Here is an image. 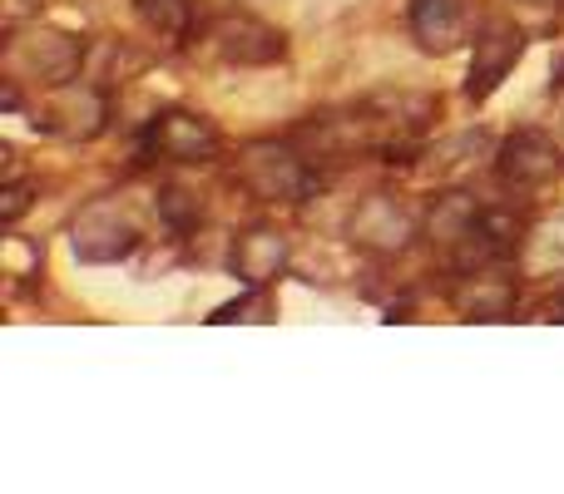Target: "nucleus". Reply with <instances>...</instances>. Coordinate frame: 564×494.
<instances>
[{
  "label": "nucleus",
  "instance_id": "7ed1b4c3",
  "mask_svg": "<svg viewBox=\"0 0 564 494\" xmlns=\"http://www.w3.org/2000/svg\"><path fill=\"white\" fill-rule=\"evenodd\" d=\"M198 40H204L208 55L238 69H268L278 59H288V35L268 20L248 15V10H218L214 20L198 25Z\"/></svg>",
  "mask_w": 564,
  "mask_h": 494
},
{
  "label": "nucleus",
  "instance_id": "20e7f679",
  "mask_svg": "<svg viewBox=\"0 0 564 494\" xmlns=\"http://www.w3.org/2000/svg\"><path fill=\"white\" fill-rule=\"evenodd\" d=\"M139 149L159 164H214L224 154V129L198 109H159L144 124Z\"/></svg>",
  "mask_w": 564,
  "mask_h": 494
},
{
  "label": "nucleus",
  "instance_id": "f8f14e48",
  "mask_svg": "<svg viewBox=\"0 0 564 494\" xmlns=\"http://www.w3.org/2000/svg\"><path fill=\"white\" fill-rule=\"evenodd\" d=\"M516 301H520L516 282L500 277L496 267L466 272V277L456 282V292H451V307L466 321H506V317H516Z\"/></svg>",
  "mask_w": 564,
  "mask_h": 494
},
{
  "label": "nucleus",
  "instance_id": "dca6fc26",
  "mask_svg": "<svg viewBox=\"0 0 564 494\" xmlns=\"http://www.w3.org/2000/svg\"><path fill=\"white\" fill-rule=\"evenodd\" d=\"M278 317V301H273V292L268 287H248L238 301H228V307H218L214 317V327H228V321H273Z\"/></svg>",
  "mask_w": 564,
  "mask_h": 494
},
{
  "label": "nucleus",
  "instance_id": "2eb2a0df",
  "mask_svg": "<svg viewBox=\"0 0 564 494\" xmlns=\"http://www.w3.org/2000/svg\"><path fill=\"white\" fill-rule=\"evenodd\" d=\"M476 198H466V194H446V198H436V208H431V218H426V233H431V243H441V252H451L460 243V233L470 228V218H476Z\"/></svg>",
  "mask_w": 564,
  "mask_h": 494
},
{
  "label": "nucleus",
  "instance_id": "39448f33",
  "mask_svg": "<svg viewBox=\"0 0 564 494\" xmlns=\"http://www.w3.org/2000/svg\"><path fill=\"white\" fill-rule=\"evenodd\" d=\"M30 124L55 139H69V144H89V139H99L109 129V95L99 85H85V79L40 89Z\"/></svg>",
  "mask_w": 564,
  "mask_h": 494
},
{
  "label": "nucleus",
  "instance_id": "0eeeda50",
  "mask_svg": "<svg viewBox=\"0 0 564 494\" xmlns=\"http://www.w3.org/2000/svg\"><path fill=\"white\" fill-rule=\"evenodd\" d=\"M525 59V25L506 15H490L476 30V50H470V69H466V99L470 105H486L510 75Z\"/></svg>",
  "mask_w": 564,
  "mask_h": 494
},
{
  "label": "nucleus",
  "instance_id": "f03ea898",
  "mask_svg": "<svg viewBox=\"0 0 564 494\" xmlns=\"http://www.w3.org/2000/svg\"><path fill=\"white\" fill-rule=\"evenodd\" d=\"M234 174H238V184H243V194L268 208H297V204H307L312 188H317V164H312L292 139L288 144H278V139L248 144L243 154H238Z\"/></svg>",
  "mask_w": 564,
  "mask_h": 494
},
{
  "label": "nucleus",
  "instance_id": "423d86ee",
  "mask_svg": "<svg viewBox=\"0 0 564 494\" xmlns=\"http://www.w3.org/2000/svg\"><path fill=\"white\" fill-rule=\"evenodd\" d=\"M347 238H351V248L371 252V257H401L421 238V218L397 194H367L351 208Z\"/></svg>",
  "mask_w": 564,
  "mask_h": 494
},
{
  "label": "nucleus",
  "instance_id": "4468645a",
  "mask_svg": "<svg viewBox=\"0 0 564 494\" xmlns=\"http://www.w3.org/2000/svg\"><path fill=\"white\" fill-rule=\"evenodd\" d=\"M134 15L139 25L164 40L198 35V0H134Z\"/></svg>",
  "mask_w": 564,
  "mask_h": 494
},
{
  "label": "nucleus",
  "instance_id": "9b49d317",
  "mask_svg": "<svg viewBox=\"0 0 564 494\" xmlns=\"http://www.w3.org/2000/svg\"><path fill=\"white\" fill-rule=\"evenodd\" d=\"M292 262V238L282 233L278 223H253L234 238L228 248V267L243 287H273V282L288 272Z\"/></svg>",
  "mask_w": 564,
  "mask_h": 494
},
{
  "label": "nucleus",
  "instance_id": "1a4fd4ad",
  "mask_svg": "<svg viewBox=\"0 0 564 494\" xmlns=\"http://www.w3.org/2000/svg\"><path fill=\"white\" fill-rule=\"evenodd\" d=\"M525 248V218L510 213V208H476L470 228L460 233V243L446 252L451 267L466 277V272H486V267H500L506 257Z\"/></svg>",
  "mask_w": 564,
  "mask_h": 494
},
{
  "label": "nucleus",
  "instance_id": "9d476101",
  "mask_svg": "<svg viewBox=\"0 0 564 494\" xmlns=\"http://www.w3.org/2000/svg\"><path fill=\"white\" fill-rule=\"evenodd\" d=\"M564 174V149L540 129H516L496 149V178L510 194H540Z\"/></svg>",
  "mask_w": 564,
  "mask_h": 494
},
{
  "label": "nucleus",
  "instance_id": "f3484780",
  "mask_svg": "<svg viewBox=\"0 0 564 494\" xmlns=\"http://www.w3.org/2000/svg\"><path fill=\"white\" fill-rule=\"evenodd\" d=\"M525 257H530V267L535 272H564V218L545 223L535 238H530Z\"/></svg>",
  "mask_w": 564,
  "mask_h": 494
},
{
  "label": "nucleus",
  "instance_id": "a211bd4d",
  "mask_svg": "<svg viewBox=\"0 0 564 494\" xmlns=\"http://www.w3.org/2000/svg\"><path fill=\"white\" fill-rule=\"evenodd\" d=\"M159 218H164L174 233H188V228L204 218V204H198L194 194H184V188H164V194H159Z\"/></svg>",
  "mask_w": 564,
  "mask_h": 494
},
{
  "label": "nucleus",
  "instance_id": "ddd939ff",
  "mask_svg": "<svg viewBox=\"0 0 564 494\" xmlns=\"http://www.w3.org/2000/svg\"><path fill=\"white\" fill-rule=\"evenodd\" d=\"M411 40L426 55H451L466 45V0H411Z\"/></svg>",
  "mask_w": 564,
  "mask_h": 494
},
{
  "label": "nucleus",
  "instance_id": "f257e3e1",
  "mask_svg": "<svg viewBox=\"0 0 564 494\" xmlns=\"http://www.w3.org/2000/svg\"><path fill=\"white\" fill-rule=\"evenodd\" d=\"M79 65H85V40L59 25H45V20L10 25L0 40V69H6L10 85L55 89L79 79Z\"/></svg>",
  "mask_w": 564,
  "mask_h": 494
},
{
  "label": "nucleus",
  "instance_id": "6e6552de",
  "mask_svg": "<svg viewBox=\"0 0 564 494\" xmlns=\"http://www.w3.org/2000/svg\"><path fill=\"white\" fill-rule=\"evenodd\" d=\"M69 248L79 262H95V267L124 262L139 248V223L119 198H99V204L79 208V218L69 223Z\"/></svg>",
  "mask_w": 564,
  "mask_h": 494
},
{
  "label": "nucleus",
  "instance_id": "6ab92c4d",
  "mask_svg": "<svg viewBox=\"0 0 564 494\" xmlns=\"http://www.w3.org/2000/svg\"><path fill=\"white\" fill-rule=\"evenodd\" d=\"M30 194H35V188H30V184H15V178H10V184L0 188V223H6V228H15L20 218L30 213Z\"/></svg>",
  "mask_w": 564,
  "mask_h": 494
}]
</instances>
